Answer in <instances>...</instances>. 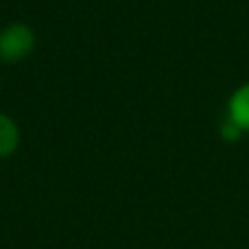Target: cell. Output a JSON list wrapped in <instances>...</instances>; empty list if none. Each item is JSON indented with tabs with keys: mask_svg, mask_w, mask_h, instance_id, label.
Here are the masks:
<instances>
[{
	"mask_svg": "<svg viewBox=\"0 0 249 249\" xmlns=\"http://www.w3.org/2000/svg\"><path fill=\"white\" fill-rule=\"evenodd\" d=\"M20 127L9 114L0 112V160L11 158L20 146Z\"/></svg>",
	"mask_w": 249,
	"mask_h": 249,
	"instance_id": "obj_3",
	"label": "cell"
},
{
	"mask_svg": "<svg viewBox=\"0 0 249 249\" xmlns=\"http://www.w3.org/2000/svg\"><path fill=\"white\" fill-rule=\"evenodd\" d=\"M219 131H221V138H223L225 142H236V140H241V138L245 136V133H243L241 129H238L232 121H228V118L221 123V129H219Z\"/></svg>",
	"mask_w": 249,
	"mask_h": 249,
	"instance_id": "obj_4",
	"label": "cell"
},
{
	"mask_svg": "<svg viewBox=\"0 0 249 249\" xmlns=\"http://www.w3.org/2000/svg\"><path fill=\"white\" fill-rule=\"evenodd\" d=\"M35 48V31L26 22H11L0 29V61L18 64Z\"/></svg>",
	"mask_w": 249,
	"mask_h": 249,
	"instance_id": "obj_1",
	"label": "cell"
},
{
	"mask_svg": "<svg viewBox=\"0 0 249 249\" xmlns=\"http://www.w3.org/2000/svg\"><path fill=\"white\" fill-rule=\"evenodd\" d=\"M228 121H232L243 133H249V81L241 83L228 99Z\"/></svg>",
	"mask_w": 249,
	"mask_h": 249,
	"instance_id": "obj_2",
	"label": "cell"
}]
</instances>
